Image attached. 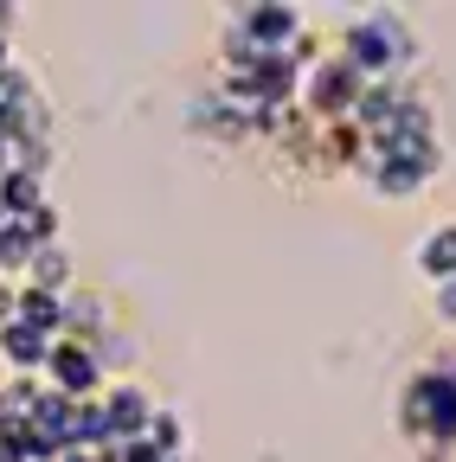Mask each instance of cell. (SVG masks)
Masks as SVG:
<instances>
[{"instance_id":"6da1fadb","label":"cell","mask_w":456,"mask_h":462,"mask_svg":"<svg viewBox=\"0 0 456 462\" xmlns=\"http://www.w3.org/2000/svg\"><path fill=\"white\" fill-rule=\"evenodd\" d=\"M45 366H51V379L65 385V398H78V392L97 385V360H90V346H78V340H59L45 354Z\"/></svg>"},{"instance_id":"7a4b0ae2","label":"cell","mask_w":456,"mask_h":462,"mask_svg":"<svg viewBox=\"0 0 456 462\" xmlns=\"http://www.w3.org/2000/svg\"><path fill=\"white\" fill-rule=\"evenodd\" d=\"M418 270H424L431 282H450V276H456V225H437L431 238L418 245Z\"/></svg>"},{"instance_id":"3957f363","label":"cell","mask_w":456,"mask_h":462,"mask_svg":"<svg viewBox=\"0 0 456 462\" xmlns=\"http://www.w3.org/2000/svg\"><path fill=\"white\" fill-rule=\"evenodd\" d=\"M0 71H7V26H0Z\"/></svg>"}]
</instances>
